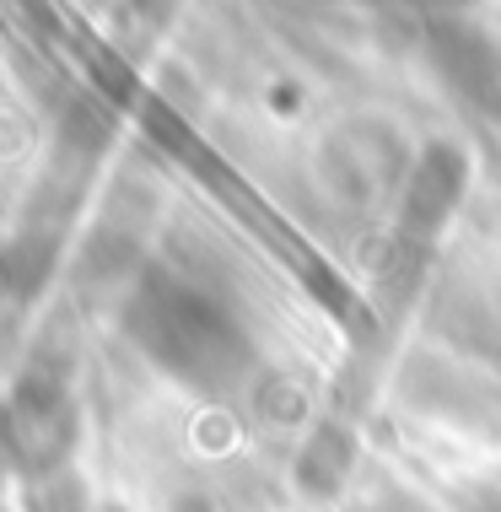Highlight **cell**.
I'll return each mask as SVG.
<instances>
[]
</instances>
